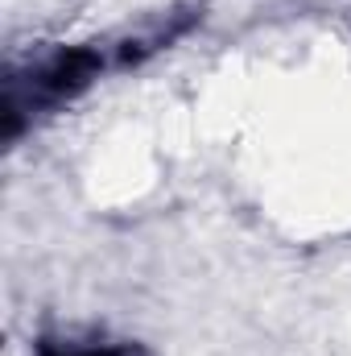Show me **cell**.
I'll use <instances>...</instances> for the list:
<instances>
[{"label": "cell", "instance_id": "cell-1", "mask_svg": "<svg viewBox=\"0 0 351 356\" xmlns=\"http://www.w3.org/2000/svg\"><path fill=\"white\" fill-rule=\"evenodd\" d=\"M112 46L87 42V46H54L46 54H33L29 63H12L4 75V137L17 141L37 116L58 112L71 104L108 71Z\"/></svg>", "mask_w": 351, "mask_h": 356}, {"label": "cell", "instance_id": "cell-2", "mask_svg": "<svg viewBox=\"0 0 351 356\" xmlns=\"http://www.w3.org/2000/svg\"><path fill=\"white\" fill-rule=\"evenodd\" d=\"M37 356H137V348H128V344H108V340H75V336H67V340H42L37 344Z\"/></svg>", "mask_w": 351, "mask_h": 356}]
</instances>
